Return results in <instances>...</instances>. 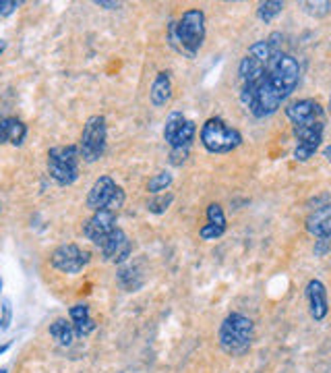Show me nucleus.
Instances as JSON below:
<instances>
[{"label": "nucleus", "mask_w": 331, "mask_h": 373, "mask_svg": "<svg viewBox=\"0 0 331 373\" xmlns=\"http://www.w3.org/2000/svg\"><path fill=\"white\" fill-rule=\"evenodd\" d=\"M168 39L174 50L195 58L205 42V12L201 8H189L178 21H170Z\"/></svg>", "instance_id": "1"}, {"label": "nucleus", "mask_w": 331, "mask_h": 373, "mask_svg": "<svg viewBox=\"0 0 331 373\" xmlns=\"http://www.w3.org/2000/svg\"><path fill=\"white\" fill-rule=\"evenodd\" d=\"M253 336H255L253 320L243 313H230L220 326L218 340H220V347L224 353L238 357L251 349Z\"/></svg>", "instance_id": "2"}, {"label": "nucleus", "mask_w": 331, "mask_h": 373, "mask_svg": "<svg viewBox=\"0 0 331 373\" xmlns=\"http://www.w3.org/2000/svg\"><path fill=\"white\" fill-rule=\"evenodd\" d=\"M265 81L280 93V98L286 102L294 89L299 87L301 81V64L294 56L278 50L274 52L269 64H267V73H265Z\"/></svg>", "instance_id": "3"}, {"label": "nucleus", "mask_w": 331, "mask_h": 373, "mask_svg": "<svg viewBox=\"0 0 331 373\" xmlns=\"http://www.w3.org/2000/svg\"><path fill=\"white\" fill-rule=\"evenodd\" d=\"M79 145H56L48 152V174L60 185L68 187L79 179V162H81Z\"/></svg>", "instance_id": "4"}, {"label": "nucleus", "mask_w": 331, "mask_h": 373, "mask_svg": "<svg viewBox=\"0 0 331 373\" xmlns=\"http://www.w3.org/2000/svg\"><path fill=\"white\" fill-rule=\"evenodd\" d=\"M201 145L209 154H230L243 145V135L238 129L228 127L220 116H214L201 127Z\"/></svg>", "instance_id": "5"}, {"label": "nucleus", "mask_w": 331, "mask_h": 373, "mask_svg": "<svg viewBox=\"0 0 331 373\" xmlns=\"http://www.w3.org/2000/svg\"><path fill=\"white\" fill-rule=\"evenodd\" d=\"M106 143H108V125L106 118L102 114H93L85 120L83 131H81V141H79V152L81 158L87 164L97 162L104 152H106Z\"/></svg>", "instance_id": "6"}, {"label": "nucleus", "mask_w": 331, "mask_h": 373, "mask_svg": "<svg viewBox=\"0 0 331 373\" xmlns=\"http://www.w3.org/2000/svg\"><path fill=\"white\" fill-rule=\"evenodd\" d=\"M91 255L89 251L81 249L79 245H73V243H64L60 247H56L50 255V264L54 270L62 272V274H79L87 268Z\"/></svg>", "instance_id": "7"}, {"label": "nucleus", "mask_w": 331, "mask_h": 373, "mask_svg": "<svg viewBox=\"0 0 331 373\" xmlns=\"http://www.w3.org/2000/svg\"><path fill=\"white\" fill-rule=\"evenodd\" d=\"M323 129L325 122H313L305 127H294L296 147H294V160L296 162H309L323 141Z\"/></svg>", "instance_id": "8"}, {"label": "nucleus", "mask_w": 331, "mask_h": 373, "mask_svg": "<svg viewBox=\"0 0 331 373\" xmlns=\"http://www.w3.org/2000/svg\"><path fill=\"white\" fill-rule=\"evenodd\" d=\"M97 247L102 251V257L116 266H122L133 253V243L129 241V237L122 228H114Z\"/></svg>", "instance_id": "9"}, {"label": "nucleus", "mask_w": 331, "mask_h": 373, "mask_svg": "<svg viewBox=\"0 0 331 373\" xmlns=\"http://www.w3.org/2000/svg\"><path fill=\"white\" fill-rule=\"evenodd\" d=\"M286 116L294 127H305V125H313V122H325V112L323 106L313 100V98H305L299 102H292L286 106Z\"/></svg>", "instance_id": "10"}, {"label": "nucleus", "mask_w": 331, "mask_h": 373, "mask_svg": "<svg viewBox=\"0 0 331 373\" xmlns=\"http://www.w3.org/2000/svg\"><path fill=\"white\" fill-rule=\"evenodd\" d=\"M116 226V214L114 212H108V210H97L93 212V216L89 220H85L83 224V235L93 243V245H100Z\"/></svg>", "instance_id": "11"}, {"label": "nucleus", "mask_w": 331, "mask_h": 373, "mask_svg": "<svg viewBox=\"0 0 331 373\" xmlns=\"http://www.w3.org/2000/svg\"><path fill=\"white\" fill-rule=\"evenodd\" d=\"M305 295H307V301H309V311H311V318L315 322H323L328 318V311H330V303H328V291H325V284L321 280H309L307 289H305Z\"/></svg>", "instance_id": "12"}, {"label": "nucleus", "mask_w": 331, "mask_h": 373, "mask_svg": "<svg viewBox=\"0 0 331 373\" xmlns=\"http://www.w3.org/2000/svg\"><path fill=\"white\" fill-rule=\"evenodd\" d=\"M114 189H116V183H114L112 176H108V174L100 176V179L91 185L89 193H87V208L93 210V212L104 210L106 203H108V199H110V195L114 193Z\"/></svg>", "instance_id": "13"}, {"label": "nucleus", "mask_w": 331, "mask_h": 373, "mask_svg": "<svg viewBox=\"0 0 331 373\" xmlns=\"http://www.w3.org/2000/svg\"><path fill=\"white\" fill-rule=\"evenodd\" d=\"M305 226L315 239H331V203L319 210H313Z\"/></svg>", "instance_id": "14"}, {"label": "nucleus", "mask_w": 331, "mask_h": 373, "mask_svg": "<svg viewBox=\"0 0 331 373\" xmlns=\"http://www.w3.org/2000/svg\"><path fill=\"white\" fill-rule=\"evenodd\" d=\"M170 98H172V77L168 71H160L151 83L149 100L155 108H162L170 102Z\"/></svg>", "instance_id": "15"}, {"label": "nucleus", "mask_w": 331, "mask_h": 373, "mask_svg": "<svg viewBox=\"0 0 331 373\" xmlns=\"http://www.w3.org/2000/svg\"><path fill=\"white\" fill-rule=\"evenodd\" d=\"M27 137V125L19 118H2L0 120V145L10 143L15 147L23 145Z\"/></svg>", "instance_id": "16"}, {"label": "nucleus", "mask_w": 331, "mask_h": 373, "mask_svg": "<svg viewBox=\"0 0 331 373\" xmlns=\"http://www.w3.org/2000/svg\"><path fill=\"white\" fill-rule=\"evenodd\" d=\"M50 336H52L58 345L70 347L77 334H75V328H73L70 322H66L64 318H58V320L50 326Z\"/></svg>", "instance_id": "17"}, {"label": "nucleus", "mask_w": 331, "mask_h": 373, "mask_svg": "<svg viewBox=\"0 0 331 373\" xmlns=\"http://www.w3.org/2000/svg\"><path fill=\"white\" fill-rule=\"evenodd\" d=\"M185 122H187V118H185V114L178 112V110H174V112L168 114L166 125H164V141H166L168 145H172V141L176 139V135H178V131L182 129Z\"/></svg>", "instance_id": "18"}, {"label": "nucleus", "mask_w": 331, "mask_h": 373, "mask_svg": "<svg viewBox=\"0 0 331 373\" xmlns=\"http://www.w3.org/2000/svg\"><path fill=\"white\" fill-rule=\"evenodd\" d=\"M174 183V176L170 170H160L158 174H153L147 183V191L151 195H160V193H166L170 189V185Z\"/></svg>", "instance_id": "19"}, {"label": "nucleus", "mask_w": 331, "mask_h": 373, "mask_svg": "<svg viewBox=\"0 0 331 373\" xmlns=\"http://www.w3.org/2000/svg\"><path fill=\"white\" fill-rule=\"evenodd\" d=\"M284 10V2L282 0H267V2H261L259 8H257V17L259 21L263 23H272L276 17H280Z\"/></svg>", "instance_id": "20"}, {"label": "nucleus", "mask_w": 331, "mask_h": 373, "mask_svg": "<svg viewBox=\"0 0 331 373\" xmlns=\"http://www.w3.org/2000/svg\"><path fill=\"white\" fill-rule=\"evenodd\" d=\"M195 133H197V125H195L193 120H187V122L182 125V129L178 131V135H176V139L172 141L170 147H187V149H191V143H193V139H195Z\"/></svg>", "instance_id": "21"}, {"label": "nucleus", "mask_w": 331, "mask_h": 373, "mask_svg": "<svg viewBox=\"0 0 331 373\" xmlns=\"http://www.w3.org/2000/svg\"><path fill=\"white\" fill-rule=\"evenodd\" d=\"M172 201H174V195H172V193H160V195H153V197L147 201V212H149V214H155V216L166 214L168 208L172 206Z\"/></svg>", "instance_id": "22"}, {"label": "nucleus", "mask_w": 331, "mask_h": 373, "mask_svg": "<svg viewBox=\"0 0 331 373\" xmlns=\"http://www.w3.org/2000/svg\"><path fill=\"white\" fill-rule=\"evenodd\" d=\"M118 280H120V284H122L126 291H137V289H141V284H143V280L139 278L137 270H133V268H120V270H118Z\"/></svg>", "instance_id": "23"}, {"label": "nucleus", "mask_w": 331, "mask_h": 373, "mask_svg": "<svg viewBox=\"0 0 331 373\" xmlns=\"http://www.w3.org/2000/svg\"><path fill=\"white\" fill-rule=\"evenodd\" d=\"M205 216H207V222H209V224H216V226L226 228V214H224V210H222V206H220V203H211V206H207Z\"/></svg>", "instance_id": "24"}, {"label": "nucleus", "mask_w": 331, "mask_h": 373, "mask_svg": "<svg viewBox=\"0 0 331 373\" xmlns=\"http://www.w3.org/2000/svg\"><path fill=\"white\" fill-rule=\"evenodd\" d=\"M305 12L311 17H325L331 10V2L328 0H317V2H303Z\"/></svg>", "instance_id": "25"}, {"label": "nucleus", "mask_w": 331, "mask_h": 373, "mask_svg": "<svg viewBox=\"0 0 331 373\" xmlns=\"http://www.w3.org/2000/svg\"><path fill=\"white\" fill-rule=\"evenodd\" d=\"M124 199H126L124 189L116 185V189H114V193L110 195V199H108V203H106V208H104V210H108V212H114V214H116V212L124 206Z\"/></svg>", "instance_id": "26"}, {"label": "nucleus", "mask_w": 331, "mask_h": 373, "mask_svg": "<svg viewBox=\"0 0 331 373\" xmlns=\"http://www.w3.org/2000/svg\"><path fill=\"white\" fill-rule=\"evenodd\" d=\"M224 233H226V228L216 226V224H209V222L199 228V237H201L203 241H216V239H220Z\"/></svg>", "instance_id": "27"}, {"label": "nucleus", "mask_w": 331, "mask_h": 373, "mask_svg": "<svg viewBox=\"0 0 331 373\" xmlns=\"http://www.w3.org/2000/svg\"><path fill=\"white\" fill-rule=\"evenodd\" d=\"M73 328H75V334H77L79 338H85V336H89V334L95 330V322H93L91 318H87V320H83V322L73 324Z\"/></svg>", "instance_id": "28"}, {"label": "nucleus", "mask_w": 331, "mask_h": 373, "mask_svg": "<svg viewBox=\"0 0 331 373\" xmlns=\"http://www.w3.org/2000/svg\"><path fill=\"white\" fill-rule=\"evenodd\" d=\"M68 316H70L73 324H77V322H83V320L91 318V316H89V307H87V305H83V303L73 305V307H70V311H68Z\"/></svg>", "instance_id": "29"}, {"label": "nucleus", "mask_w": 331, "mask_h": 373, "mask_svg": "<svg viewBox=\"0 0 331 373\" xmlns=\"http://www.w3.org/2000/svg\"><path fill=\"white\" fill-rule=\"evenodd\" d=\"M189 152H191V149H187V147H172L170 162H172L174 166H182V164L187 162V158H189Z\"/></svg>", "instance_id": "30"}, {"label": "nucleus", "mask_w": 331, "mask_h": 373, "mask_svg": "<svg viewBox=\"0 0 331 373\" xmlns=\"http://www.w3.org/2000/svg\"><path fill=\"white\" fill-rule=\"evenodd\" d=\"M19 6H21V2H19V0H0V17H8V15H12Z\"/></svg>", "instance_id": "31"}, {"label": "nucleus", "mask_w": 331, "mask_h": 373, "mask_svg": "<svg viewBox=\"0 0 331 373\" xmlns=\"http://www.w3.org/2000/svg\"><path fill=\"white\" fill-rule=\"evenodd\" d=\"M330 249L331 239H317V241H315V255H317V257H323Z\"/></svg>", "instance_id": "32"}, {"label": "nucleus", "mask_w": 331, "mask_h": 373, "mask_svg": "<svg viewBox=\"0 0 331 373\" xmlns=\"http://www.w3.org/2000/svg\"><path fill=\"white\" fill-rule=\"evenodd\" d=\"M97 6L102 8H108V10H114V8H120V2H106V0H95Z\"/></svg>", "instance_id": "33"}, {"label": "nucleus", "mask_w": 331, "mask_h": 373, "mask_svg": "<svg viewBox=\"0 0 331 373\" xmlns=\"http://www.w3.org/2000/svg\"><path fill=\"white\" fill-rule=\"evenodd\" d=\"M323 158H325V160H328V162L331 164V143H330V145H325V147H323Z\"/></svg>", "instance_id": "34"}, {"label": "nucleus", "mask_w": 331, "mask_h": 373, "mask_svg": "<svg viewBox=\"0 0 331 373\" xmlns=\"http://www.w3.org/2000/svg\"><path fill=\"white\" fill-rule=\"evenodd\" d=\"M8 347H10V343H6V345H0V355H2V353H6V351H8Z\"/></svg>", "instance_id": "35"}, {"label": "nucleus", "mask_w": 331, "mask_h": 373, "mask_svg": "<svg viewBox=\"0 0 331 373\" xmlns=\"http://www.w3.org/2000/svg\"><path fill=\"white\" fill-rule=\"evenodd\" d=\"M6 50V39H0V54Z\"/></svg>", "instance_id": "36"}, {"label": "nucleus", "mask_w": 331, "mask_h": 373, "mask_svg": "<svg viewBox=\"0 0 331 373\" xmlns=\"http://www.w3.org/2000/svg\"><path fill=\"white\" fill-rule=\"evenodd\" d=\"M0 373H8V370H0Z\"/></svg>", "instance_id": "37"}, {"label": "nucleus", "mask_w": 331, "mask_h": 373, "mask_svg": "<svg viewBox=\"0 0 331 373\" xmlns=\"http://www.w3.org/2000/svg\"><path fill=\"white\" fill-rule=\"evenodd\" d=\"M0 291H2V278H0Z\"/></svg>", "instance_id": "38"}, {"label": "nucleus", "mask_w": 331, "mask_h": 373, "mask_svg": "<svg viewBox=\"0 0 331 373\" xmlns=\"http://www.w3.org/2000/svg\"><path fill=\"white\" fill-rule=\"evenodd\" d=\"M0 328H2V320H0Z\"/></svg>", "instance_id": "39"}, {"label": "nucleus", "mask_w": 331, "mask_h": 373, "mask_svg": "<svg viewBox=\"0 0 331 373\" xmlns=\"http://www.w3.org/2000/svg\"><path fill=\"white\" fill-rule=\"evenodd\" d=\"M330 110H331V98H330Z\"/></svg>", "instance_id": "40"}]
</instances>
